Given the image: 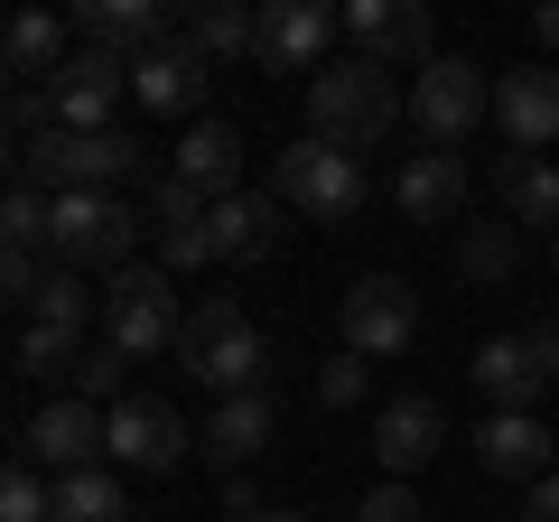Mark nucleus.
Masks as SVG:
<instances>
[{"mask_svg": "<svg viewBox=\"0 0 559 522\" xmlns=\"http://www.w3.org/2000/svg\"><path fill=\"white\" fill-rule=\"evenodd\" d=\"M178 364L215 392V402H242V392H261V373H280V345L242 318V299H187Z\"/></svg>", "mask_w": 559, "mask_h": 522, "instance_id": "obj_1", "label": "nucleus"}, {"mask_svg": "<svg viewBox=\"0 0 559 522\" xmlns=\"http://www.w3.org/2000/svg\"><path fill=\"white\" fill-rule=\"evenodd\" d=\"M392 121H401L392 66L336 57V66H318V75H308V141H326V150H373Z\"/></svg>", "mask_w": 559, "mask_h": 522, "instance_id": "obj_2", "label": "nucleus"}, {"mask_svg": "<svg viewBox=\"0 0 559 522\" xmlns=\"http://www.w3.org/2000/svg\"><path fill=\"white\" fill-rule=\"evenodd\" d=\"M121 178H140V150L121 131H47L20 150V187L38 197H121Z\"/></svg>", "mask_w": 559, "mask_h": 522, "instance_id": "obj_3", "label": "nucleus"}, {"mask_svg": "<svg viewBox=\"0 0 559 522\" xmlns=\"http://www.w3.org/2000/svg\"><path fill=\"white\" fill-rule=\"evenodd\" d=\"M178 327H187V299L178 281H168L159 261H131L112 289H103V345H121V355H178Z\"/></svg>", "mask_w": 559, "mask_h": 522, "instance_id": "obj_4", "label": "nucleus"}, {"mask_svg": "<svg viewBox=\"0 0 559 522\" xmlns=\"http://www.w3.org/2000/svg\"><path fill=\"white\" fill-rule=\"evenodd\" d=\"M57 261L66 271H131V252H140V215H131V197H57Z\"/></svg>", "mask_w": 559, "mask_h": 522, "instance_id": "obj_5", "label": "nucleus"}, {"mask_svg": "<svg viewBox=\"0 0 559 522\" xmlns=\"http://www.w3.org/2000/svg\"><path fill=\"white\" fill-rule=\"evenodd\" d=\"M280 205H299L308 224H355L364 205V159L355 150H326V141H299V150H280Z\"/></svg>", "mask_w": 559, "mask_h": 522, "instance_id": "obj_6", "label": "nucleus"}, {"mask_svg": "<svg viewBox=\"0 0 559 522\" xmlns=\"http://www.w3.org/2000/svg\"><path fill=\"white\" fill-rule=\"evenodd\" d=\"M419 345V289L392 281V271H364L355 289H345V355L364 364H392Z\"/></svg>", "mask_w": 559, "mask_h": 522, "instance_id": "obj_7", "label": "nucleus"}, {"mask_svg": "<svg viewBox=\"0 0 559 522\" xmlns=\"http://www.w3.org/2000/svg\"><path fill=\"white\" fill-rule=\"evenodd\" d=\"M495 112V84H485V66L466 57H439V66H419L411 75V121H419V141H466L476 121Z\"/></svg>", "mask_w": 559, "mask_h": 522, "instance_id": "obj_8", "label": "nucleus"}, {"mask_svg": "<svg viewBox=\"0 0 559 522\" xmlns=\"http://www.w3.org/2000/svg\"><path fill=\"white\" fill-rule=\"evenodd\" d=\"M345 38L373 66H439V20L429 0H345Z\"/></svg>", "mask_w": 559, "mask_h": 522, "instance_id": "obj_9", "label": "nucleus"}, {"mask_svg": "<svg viewBox=\"0 0 559 522\" xmlns=\"http://www.w3.org/2000/svg\"><path fill=\"white\" fill-rule=\"evenodd\" d=\"M112 458V411L84 402V392H57V402L28 420V466H57V476H84V466Z\"/></svg>", "mask_w": 559, "mask_h": 522, "instance_id": "obj_10", "label": "nucleus"}, {"mask_svg": "<svg viewBox=\"0 0 559 522\" xmlns=\"http://www.w3.org/2000/svg\"><path fill=\"white\" fill-rule=\"evenodd\" d=\"M47 103H57V131H112V112L131 103V57H112V47H75L66 75L47 84Z\"/></svg>", "mask_w": 559, "mask_h": 522, "instance_id": "obj_11", "label": "nucleus"}, {"mask_svg": "<svg viewBox=\"0 0 559 522\" xmlns=\"http://www.w3.org/2000/svg\"><path fill=\"white\" fill-rule=\"evenodd\" d=\"M550 382H559V327H540V336H495V345H476V392H485L495 411H532Z\"/></svg>", "mask_w": 559, "mask_h": 522, "instance_id": "obj_12", "label": "nucleus"}, {"mask_svg": "<svg viewBox=\"0 0 559 522\" xmlns=\"http://www.w3.org/2000/svg\"><path fill=\"white\" fill-rule=\"evenodd\" d=\"M345 28V10L326 0H261V38H252V66L261 75H299V66L326 57V38Z\"/></svg>", "mask_w": 559, "mask_h": 522, "instance_id": "obj_13", "label": "nucleus"}, {"mask_svg": "<svg viewBox=\"0 0 559 522\" xmlns=\"http://www.w3.org/2000/svg\"><path fill=\"white\" fill-rule=\"evenodd\" d=\"M439 448H448V411L429 402V392H392V402L373 411V458L392 466V485H411Z\"/></svg>", "mask_w": 559, "mask_h": 522, "instance_id": "obj_14", "label": "nucleus"}, {"mask_svg": "<svg viewBox=\"0 0 559 522\" xmlns=\"http://www.w3.org/2000/svg\"><path fill=\"white\" fill-rule=\"evenodd\" d=\"M187 448H197V439H187V420H178L168 402H150V392H121V402H112V458H121V466L168 476Z\"/></svg>", "mask_w": 559, "mask_h": 522, "instance_id": "obj_15", "label": "nucleus"}, {"mask_svg": "<svg viewBox=\"0 0 559 522\" xmlns=\"http://www.w3.org/2000/svg\"><path fill=\"white\" fill-rule=\"evenodd\" d=\"M495 121H503V141H513L522 159H540V150L559 141V66H513V75L495 84Z\"/></svg>", "mask_w": 559, "mask_h": 522, "instance_id": "obj_16", "label": "nucleus"}, {"mask_svg": "<svg viewBox=\"0 0 559 522\" xmlns=\"http://www.w3.org/2000/svg\"><path fill=\"white\" fill-rule=\"evenodd\" d=\"M476 458H485V476H503V485H540V476H550V458H559V439L532 420V411H485Z\"/></svg>", "mask_w": 559, "mask_h": 522, "instance_id": "obj_17", "label": "nucleus"}, {"mask_svg": "<svg viewBox=\"0 0 559 522\" xmlns=\"http://www.w3.org/2000/svg\"><path fill=\"white\" fill-rule=\"evenodd\" d=\"M75 38L84 47H112V57H150V47H168V38H178V28H168V10H159V0H84V10H75Z\"/></svg>", "mask_w": 559, "mask_h": 522, "instance_id": "obj_18", "label": "nucleus"}, {"mask_svg": "<svg viewBox=\"0 0 559 522\" xmlns=\"http://www.w3.org/2000/svg\"><path fill=\"white\" fill-rule=\"evenodd\" d=\"M205 242H215V261H271V252H280V197H252V187L215 197Z\"/></svg>", "mask_w": 559, "mask_h": 522, "instance_id": "obj_19", "label": "nucleus"}, {"mask_svg": "<svg viewBox=\"0 0 559 522\" xmlns=\"http://www.w3.org/2000/svg\"><path fill=\"white\" fill-rule=\"evenodd\" d=\"M392 205L411 224H448L466 205V168H457V150H411L401 159V178H392Z\"/></svg>", "mask_w": 559, "mask_h": 522, "instance_id": "obj_20", "label": "nucleus"}, {"mask_svg": "<svg viewBox=\"0 0 559 522\" xmlns=\"http://www.w3.org/2000/svg\"><path fill=\"white\" fill-rule=\"evenodd\" d=\"M75 47H84L75 20H57V10H20V20H10V38H0V57H10V75H20V84H57Z\"/></svg>", "mask_w": 559, "mask_h": 522, "instance_id": "obj_21", "label": "nucleus"}, {"mask_svg": "<svg viewBox=\"0 0 559 522\" xmlns=\"http://www.w3.org/2000/svg\"><path fill=\"white\" fill-rule=\"evenodd\" d=\"M197 94H205V57L187 38L150 47V57L131 66V103H150V112H197Z\"/></svg>", "mask_w": 559, "mask_h": 522, "instance_id": "obj_22", "label": "nucleus"}, {"mask_svg": "<svg viewBox=\"0 0 559 522\" xmlns=\"http://www.w3.org/2000/svg\"><path fill=\"white\" fill-rule=\"evenodd\" d=\"M168 178H187L197 197H234L242 187V131L234 121H197L178 141V159H168Z\"/></svg>", "mask_w": 559, "mask_h": 522, "instance_id": "obj_23", "label": "nucleus"}, {"mask_svg": "<svg viewBox=\"0 0 559 522\" xmlns=\"http://www.w3.org/2000/svg\"><path fill=\"white\" fill-rule=\"evenodd\" d=\"M271 439H280L271 392H242V402H215V411H205V458H224V466H252Z\"/></svg>", "mask_w": 559, "mask_h": 522, "instance_id": "obj_24", "label": "nucleus"}, {"mask_svg": "<svg viewBox=\"0 0 559 522\" xmlns=\"http://www.w3.org/2000/svg\"><path fill=\"white\" fill-rule=\"evenodd\" d=\"M178 38L197 47L205 66H224V57H242V66H252V38H261V10H242V0H205L197 20L178 28Z\"/></svg>", "mask_w": 559, "mask_h": 522, "instance_id": "obj_25", "label": "nucleus"}, {"mask_svg": "<svg viewBox=\"0 0 559 522\" xmlns=\"http://www.w3.org/2000/svg\"><path fill=\"white\" fill-rule=\"evenodd\" d=\"M503 224H550L559 234V168L550 159H513L503 168Z\"/></svg>", "mask_w": 559, "mask_h": 522, "instance_id": "obj_26", "label": "nucleus"}, {"mask_svg": "<svg viewBox=\"0 0 559 522\" xmlns=\"http://www.w3.org/2000/svg\"><path fill=\"white\" fill-rule=\"evenodd\" d=\"M121 476L112 466H84V476H57V522H121Z\"/></svg>", "mask_w": 559, "mask_h": 522, "instance_id": "obj_27", "label": "nucleus"}, {"mask_svg": "<svg viewBox=\"0 0 559 522\" xmlns=\"http://www.w3.org/2000/svg\"><path fill=\"white\" fill-rule=\"evenodd\" d=\"M28 318H38V327H66V336H84V318H94V289H84V271H66V261H57V271L38 281V299H28Z\"/></svg>", "mask_w": 559, "mask_h": 522, "instance_id": "obj_28", "label": "nucleus"}, {"mask_svg": "<svg viewBox=\"0 0 559 522\" xmlns=\"http://www.w3.org/2000/svg\"><path fill=\"white\" fill-rule=\"evenodd\" d=\"M10 355H20V373H38V382L84 373V336H66V327H38V318L20 327V345H10Z\"/></svg>", "mask_w": 559, "mask_h": 522, "instance_id": "obj_29", "label": "nucleus"}, {"mask_svg": "<svg viewBox=\"0 0 559 522\" xmlns=\"http://www.w3.org/2000/svg\"><path fill=\"white\" fill-rule=\"evenodd\" d=\"M457 261H466V281H513L522 271V224H476L457 242Z\"/></svg>", "mask_w": 559, "mask_h": 522, "instance_id": "obj_30", "label": "nucleus"}, {"mask_svg": "<svg viewBox=\"0 0 559 522\" xmlns=\"http://www.w3.org/2000/svg\"><path fill=\"white\" fill-rule=\"evenodd\" d=\"M0 522H57V485L38 466H10L0 476Z\"/></svg>", "mask_w": 559, "mask_h": 522, "instance_id": "obj_31", "label": "nucleus"}, {"mask_svg": "<svg viewBox=\"0 0 559 522\" xmlns=\"http://www.w3.org/2000/svg\"><path fill=\"white\" fill-rule=\"evenodd\" d=\"M121 382H131V355H121V345H94L84 373H75V392L84 402H121Z\"/></svg>", "mask_w": 559, "mask_h": 522, "instance_id": "obj_32", "label": "nucleus"}, {"mask_svg": "<svg viewBox=\"0 0 559 522\" xmlns=\"http://www.w3.org/2000/svg\"><path fill=\"white\" fill-rule=\"evenodd\" d=\"M364 392H373V373H364V355H336V364H318V402H326V411H355Z\"/></svg>", "mask_w": 559, "mask_h": 522, "instance_id": "obj_33", "label": "nucleus"}, {"mask_svg": "<svg viewBox=\"0 0 559 522\" xmlns=\"http://www.w3.org/2000/svg\"><path fill=\"white\" fill-rule=\"evenodd\" d=\"M355 522H429V513H419V495H411V485H373V495L355 503Z\"/></svg>", "mask_w": 559, "mask_h": 522, "instance_id": "obj_34", "label": "nucleus"}, {"mask_svg": "<svg viewBox=\"0 0 559 522\" xmlns=\"http://www.w3.org/2000/svg\"><path fill=\"white\" fill-rule=\"evenodd\" d=\"M38 281H47V271H38V252H0V289H10V299H38Z\"/></svg>", "mask_w": 559, "mask_h": 522, "instance_id": "obj_35", "label": "nucleus"}, {"mask_svg": "<svg viewBox=\"0 0 559 522\" xmlns=\"http://www.w3.org/2000/svg\"><path fill=\"white\" fill-rule=\"evenodd\" d=\"M532 522H559V476H540V485H532Z\"/></svg>", "mask_w": 559, "mask_h": 522, "instance_id": "obj_36", "label": "nucleus"}, {"mask_svg": "<svg viewBox=\"0 0 559 522\" xmlns=\"http://www.w3.org/2000/svg\"><path fill=\"white\" fill-rule=\"evenodd\" d=\"M532 38H540V47H559V0H550V10L532 20Z\"/></svg>", "mask_w": 559, "mask_h": 522, "instance_id": "obj_37", "label": "nucleus"}, {"mask_svg": "<svg viewBox=\"0 0 559 522\" xmlns=\"http://www.w3.org/2000/svg\"><path fill=\"white\" fill-rule=\"evenodd\" d=\"M252 522H308V513H252Z\"/></svg>", "mask_w": 559, "mask_h": 522, "instance_id": "obj_38", "label": "nucleus"}, {"mask_svg": "<svg viewBox=\"0 0 559 522\" xmlns=\"http://www.w3.org/2000/svg\"><path fill=\"white\" fill-rule=\"evenodd\" d=\"M550 261H559V234H550Z\"/></svg>", "mask_w": 559, "mask_h": 522, "instance_id": "obj_39", "label": "nucleus"}]
</instances>
